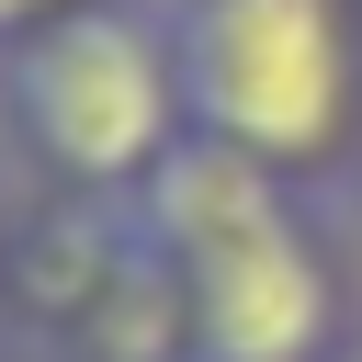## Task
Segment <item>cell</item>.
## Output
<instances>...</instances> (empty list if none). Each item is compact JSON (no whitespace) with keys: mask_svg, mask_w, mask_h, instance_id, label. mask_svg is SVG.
I'll return each instance as SVG.
<instances>
[{"mask_svg":"<svg viewBox=\"0 0 362 362\" xmlns=\"http://www.w3.org/2000/svg\"><path fill=\"white\" fill-rule=\"evenodd\" d=\"M136 226L192 294V362H328L362 328L328 204L215 136L170 147V170L136 192Z\"/></svg>","mask_w":362,"mask_h":362,"instance_id":"cell-1","label":"cell"},{"mask_svg":"<svg viewBox=\"0 0 362 362\" xmlns=\"http://www.w3.org/2000/svg\"><path fill=\"white\" fill-rule=\"evenodd\" d=\"M170 57L192 136L317 204L362 170V0H170Z\"/></svg>","mask_w":362,"mask_h":362,"instance_id":"cell-2","label":"cell"},{"mask_svg":"<svg viewBox=\"0 0 362 362\" xmlns=\"http://www.w3.org/2000/svg\"><path fill=\"white\" fill-rule=\"evenodd\" d=\"M0 339H11V283H0Z\"/></svg>","mask_w":362,"mask_h":362,"instance_id":"cell-7","label":"cell"},{"mask_svg":"<svg viewBox=\"0 0 362 362\" xmlns=\"http://www.w3.org/2000/svg\"><path fill=\"white\" fill-rule=\"evenodd\" d=\"M68 11H90V0H0V45L45 34V23H68Z\"/></svg>","mask_w":362,"mask_h":362,"instance_id":"cell-5","label":"cell"},{"mask_svg":"<svg viewBox=\"0 0 362 362\" xmlns=\"http://www.w3.org/2000/svg\"><path fill=\"white\" fill-rule=\"evenodd\" d=\"M328 362H362V328H351V339H339V351H328Z\"/></svg>","mask_w":362,"mask_h":362,"instance_id":"cell-6","label":"cell"},{"mask_svg":"<svg viewBox=\"0 0 362 362\" xmlns=\"http://www.w3.org/2000/svg\"><path fill=\"white\" fill-rule=\"evenodd\" d=\"M0 283L34 362H192V294L136 204L34 192L23 215H0Z\"/></svg>","mask_w":362,"mask_h":362,"instance_id":"cell-4","label":"cell"},{"mask_svg":"<svg viewBox=\"0 0 362 362\" xmlns=\"http://www.w3.org/2000/svg\"><path fill=\"white\" fill-rule=\"evenodd\" d=\"M181 136L192 113H181V57H170V0H90L0 45V147L34 170V192L136 204Z\"/></svg>","mask_w":362,"mask_h":362,"instance_id":"cell-3","label":"cell"}]
</instances>
